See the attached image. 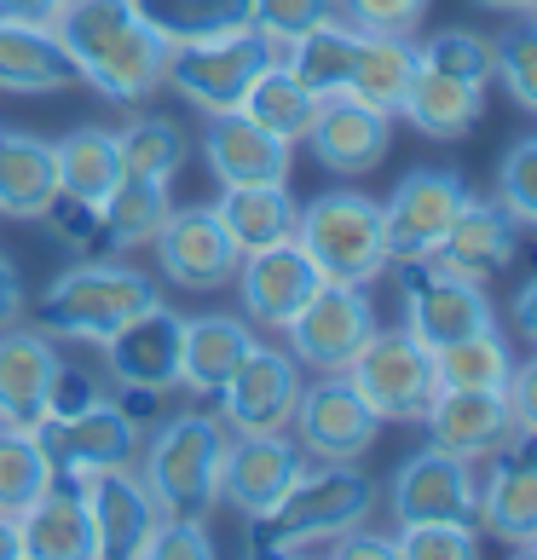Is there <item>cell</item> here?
<instances>
[{
	"label": "cell",
	"instance_id": "obj_1",
	"mask_svg": "<svg viewBox=\"0 0 537 560\" xmlns=\"http://www.w3.org/2000/svg\"><path fill=\"white\" fill-rule=\"evenodd\" d=\"M52 35L65 40L75 81H87L110 105H144L162 88L168 40L151 30L139 0H70Z\"/></svg>",
	"mask_w": 537,
	"mask_h": 560
},
{
	"label": "cell",
	"instance_id": "obj_2",
	"mask_svg": "<svg viewBox=\"0 0 537 560\" xmlns=\"http://www.w3.org/2000/svg\"><path fill=\"white\" fill-rule=\"evenodd\" d=\"M376 503L382 486L359 463H306L301 480L260 521H249V537L260 555H301L313 544H336V537L370 526Z\"/></svg>",
	"mask_w": 537,
	"mask_h": 560
},
{
	"label": "cell",
	"instance_id": "obj_3",
	"mask_svg": "<svg viewBox=\"0 0 537 560\" xmlns=\"http://www.w3.org/2000/svg\"><path fill=\"white\" fill-rule=\"evenodd\" d=\"M225 440H232V428H225L220 417H202V410L168 417L151 433V445L139 440V456H144L139 480H144V491H151L162 521H168V514H179V521H209V514L220 509Z\"/></svg>",
	"mask_w": 537,
	"mask_h": 560
},
{
	"label": "cell",
	"instance_id": "obj_4",
	"mask_svg": "<svg viewBox=\"0 0 537 560\" xmlns=\"http://www.w3.org/2000/svg\"><path fill=\"white\" fill-rule=\"evenodd\" d=\"M151 301H162V289L139 272V266H121V260H75L70 272H58L47 283V295L35 306V329H47L58 341H87L98 347L121 329L133 313H144Z\"/></svg>",
	"mask_w": 537,
	"mask_h": 560
},
{
	"label": "cell",
	"instance_id": "obj_5",
	"mask_svg": "<svg viewBox=\"0 0 537 560\" xmlns=\"http://www.w3.org/2000/svg\"><path fill=\"white\" fill-rule=\"evenodd\" d=\"M295 243L318 266L324 283H359L370 289L387 266V232H382V202L364 191H324L295 214Z\"/></svg>",
	"mask_w": 537,
	"mask_h": 560
},
{
	"label": "cell",
	"instance_id": "obj_6",
	"mask_svg": "<svg viewBox=\"0 0 537 560\" xmlns=\"http://www.w3.org/2000/svg\"><path fill=\"white\" fill-rule=\"evenodd\" d=\"M341 376L359 387V399L376 410V422H422L428 405L440 399L433 347H422L410 329H370Z\"/></svg>",
	"mask_w": 537,
	"mask_h": 560
},
{
	"label": "cell",
	"instance_id": "obj_7",
	"mask_svg": "<svg viewBox=\"0 0 537 560\" xmlns=\"http://www.w3.org/2000/svg\"><path fill=\"white\" fill-rule=\"evenodd\" d=\"M272 58H283V47L249 24V30H232V35H214V40L174 47L162 81H168L185 105H197L202 116H220V110L243 105V93L255 88V75L272 65Z\"/></svg>",
	"mask_w": 537,
	"mask_h": 560
},
{
	"label": "cell",
	"instance_id": "obj_8",
	"mask_svg": "<svg viewBox=\"0 0 537 560\" xmlns=\"http://www.w3.org/2000/svg\"><path fill=\"white\" fill-rule=\"evenodd\" d=\"M399 266V289H405V329L422 347H451L463 336H480V329H498V306H491L480 278L451 272L440 255L422 260H394Z\"/></svg>",
	"mask_w": 537,
	"mask_h": 560
},
{
	"label": "cell",
	"instance_id": "obj_9",
	"mask_svg": "<svg viewBox=\"0 0 537 560\" xmlns=\"http://www.w3.org/2000/svg\"><path fill=\"white\" fill-rule=\"evenodd\" d=\"M387 509L399 526H422V521H451V526H474L480 514V474L463 456H451L440 445H422L417 456H405L387 480Z\"/></svg>",
	"mask_w": 537,
	"mask_h": 560
},
{
	"label": "cell",
	"instance_id": "obj_10",
	"mask_svg": "<svg viewBox=\"0 0 537 560\" xmlns=\"http://www.w3.org/2000/svg\"><path fill=\"white\" fill-rule=\"evenodd\" d=\"M289 428H295V445L306 451V463H359L382 433L376 410L359 399V387L341 370L301 387V405L289 417Z\"/></svg>",
	"mask_w": 537,
	"mask_h": 560
},
{
	"label": "cell",
	"instance_id": "obj_11",
	"mask_svg": "<svg viewBox=\"0 0 537 560\" xmlns=\"http://www.w3.org/2000/svg\"><path fill=\"white\" fill-rule=\"evenodd\" d=\"M156 266L162 278H168L174 289H185V295H214V289H225L237 278V243L225 237V225L214 214V202H174L168 225L156 232Z\"/></svg>",
	"mask_w": 537,
	"mask_h": 560
},
{
	"label": "cell",
	"instance_id": "obj_12",
	"mask_svg": "<svg viewBox=\"0 0 537 560\" xmlns=\"http://www.w3.org/2000/svg\"><path fill=\"white\" fill-rule=\"evenodd\" d=\"M468 197V185L457 168H410L394 197L382 202V232H387V260H422L440 255V243L451 232Z\"/></svg>",
	"mask_w": 537,
	"mask_h": 560
},
{
	"label": "cell",
	"instance_id": "obj_13",
	"mask_svg": "<svg viewBox=\"0 0 537 560\" xmlns=\"http://www.w3.org/2000/svg\"><path fill=\"white\" fill-rule=\"evenodd\" d=\"M370 329H376V306H370L359 283H318L313 301L283 324V336H289L295 364L329 376V370H347V359L364 347Z\"/></svg>",
	"mask_w": 537,
	"mask_h": 560
},
{
	"label": "cell",
	"instance_id": "obj_14",
	"mask_svg": "<svg viewBox=\"0 0 537 560\" xmlns=\"http://www.w3.org/2000/svg\"><path fill=\"white\" fill-rule=\"evenodd\" d=\"M179 313L168 301H151L144 313H133L121 329H110L98 352H105V376L121 393H144V399H162V393H179Z\"/></svg>",
	"mask_w": 537,
	"mask_h": 560
},
{
	"label": "cell",
	"instance_id": "obj_15",
	"mask_svg": "<svg viewBox=\"0 0 537 560\" xmlns=\"http://www.w3.org/2000/svg\"><path fill=\"white\" fill-rule=\"evenodd\" d=\"M301 364L289 347H249V359L232 370L214 399H220V422L232 433H283L289 417L301 405Z\"/></svg>",
	"mask_w": 537,
	"mask_h": 560
},
{
	"label": "cell",
	"instance_id": "obj_16",
	"mask_svg": "<svg viewBox=\"0 0 537 560\" xmlns=\"http://www.w3.org/2000/svg\"><path fill=\"white\" fill-rule=\"evenodd\" d=\"M81 503H87V526H93V549L98 560H139L151 532L162 526V514L151 503V491L133 468H93L75 474Z\"/></svg>",
	"mask_w": 537,
	"mask_h": 560
},
{
	"label": "cell",
	"instance_id": "obj_17",
	"mask_svg": "<svg viewBox=\"0 0 537 560\" xmlns=\"http://www.w3.org/2000/svg\"><path fill=\"white\" fill-rule=\"evenodd\" d=\"M486 463L491 468L480 480V514H474V526L526 555L537 544V433H514Z\"/></svg>",
	"mask_w": 537,
	"mask_h": 560
},
{
	"label": "cell",
	"instance_id": "obj_18",
	"mask_svg": "<svg viewBox=\"0 0 537 560\" xmlns=\"http://www.w3.org/2000/svg\"><path fill=\"white\" fill-rule=\"evenodd\" d=\"M35 433H40V445H47V456H52L58 474L133 468L139 440H144L133 410H121V405H110V399L75 410V417H47Z\"/></svg>",
	"mask_w": 537,
	"mask_h": 560
},
{
	"label": "cell",
	"instance_id": "obj_19",
	"mask_svg": "<svg viewBox=\"0 0 537 560\" xmlns=\"http://www.w3.org/2000/svg\"><path fill=\"white\" fill-rule=\"evenodd\" d=\"M306 451L283 433H232L225 440V468H220V503H232L243 521H260L278 497L301 480Z\"/></svg>",
	"mask_w": 537,
	"mask_h": 560
},
{
	"label": "cell",
	"instance_id": "obj_20",
	"mask_svg": "<svg viewBox=\"0 0 537 560\" xmlns=\"http://www.w3.org/2000/svg\"><path fill=\"white\" fill-rule=\"evenodd\" d=\"M237 301H243V318L260 324V329H278L301 313L306 301H313V289L324 283L318 266L306 260V248L295 237H283L272 248H255V255H243L237 266Z\"/></svg>",
	"mask_w": 537,
	"mask_h": 560
},
{
	"label": "cell",
	"instance_id": "obj_21",
	"mask_svg": "<svg viewBox=\"0 0 537 560\" xmlns=\"http://www.w3.org/2000/svg\"><path fill=\"white\" fill-rule=\"evenodd\" d=\"M65 352L47 329H0V428H40L52 410V382Z\"/></svg>",
	"mask_w": 537,
	"mask_h": 560
},
{
	"label": "cell",
	"instance_id": "obj_22",
	"mask_svg": "<svg viewBox=\"0 0 537 560\" xmlns=\"http://www.w3.org/2000/svg\"><path fill=\"white\" fill-rule=\"evenodd\" d=\"M422 422H428V445L463 456V463H486L491 451L521 433L509 393H486V387H440V399L428 405Z\"/></svg>",
	"mask_w": 537,
	"mask_h": 560
},
{
	"label": "cell",
	"instance_id": "obj_23",
	"mask_svg": "<svg viewBox=\"0 0 537 560\" xmlns=\"http://www.w3.org/2000/svg\"><path fill=\"white\" fill-rule=\"evenodd\" d=\"M202 162H209V174L220 185H278L295 168V144L266 133L243 110H220L202 128Z\"/></svg>",
	"mask_w": 537,
	"mask_h": 560
},
{
	"label": "cell",
	"instance_id": "obj_24",
	"mask_svg": "<svg viewBox=\"0 0 537 560\" xmlns=\"http://www.w3.org/2000/svg\"><path fill=\"white\" fill-rule=\"evenodd\" d=\"M306 144H313L318 168L359 179L370 168H382L387 144H394V116H382L370 105H353V98H324L313 128H306Z\"/></svg>",
	"mask_w": 537,
	"mask_h": 560
},
{
	"label": "cell",
	"instance_id": "obj_25",
	"mask_svg": "<svg viewBox=\"0 0 537 560\" xmlns=\"http://www.w3.org/2000/svg\"><path fill=\"white\" fill-rule=\"evenodd\" d=\"M17 549H24V560H98L75 474H58V480L17 514Z\"/></svg>",
	"mask_w": 537,
	"mask_h": 560
},
{
	"label": "cell",
	"instance_id": "obj_26",
	"mask_svg": "<svg viewBox=\"0 0 537 560\" xmlns=\"http://www.w3.org/2000/svg\"><path fill=\"white\" fill-rule=\"evenodd\" d=\"M255 329L237 313H197L179 324V387L197 393V399H214V393L232 382V370L249 359Z\"/></svg>",
	"mask_w": 537,
	"mask_h": 560
},
{
	"label": "cell",
	"instance_id": "obj_27",
	"mask_svg": "<svg viewBox=\"0 0 537 560\" xmlns=\"http://www.w3.org/2000/svg\"><path fill=\"white\" fill-rule=\"evenodd\" d=\"M514 248H521V225L503 214V202L498 197H463V209H457V220H451V232L440 243V260L451 272L486 283L491 272H503L514 260Z\"/></svg>",
	"mask_w": 537,
	"mask_h": 560
},
{
	"label": "cell",
	"instance_id": "obj_28",
	"mask_svg": "<svg viewBox=\"0 0 537 560\" xmlns=\"http://www.w3.org/2000/svg\"><path fill=\"white\" fill-rule=\"evenodd\" d=\"M58 209L52 144L24 128H0V220H47Z\"/></svg>",
	"mask_w": 537,
	"mask_h": 560
},
{
	"label": "cell",
	"instance_id": "obj_29",
	"mask_svg": "<svg viewBox=\"0 0 537 560\" xmlns=\"http://www.w3.org/2000/svg\"><path fill=\"white\" fill-rule=\"evenodd\" d=\"M399 116L428 139H463V133H474V121L486 116V88L451 75V70H433L417 58V75H410V88H405Z\"/></svg>",
	"mask_w": 537,
	"mask_h": 560
},
{
	"label": "cell",
	"instance_id": "obj_30",
	"mask_svg": "<svg viewBox=\"0 0 537 560\" xmlns=\"http://www.w3.org/2000/svg\"><path fill=\"white\" fill-rule=\"evenodd\" d=\"M174 179L162 174H121L110 185V197L93 209V232L105 237L110 248H151L156 232L174 214Z\"/></svg>",
	"mask_w": 537,
	"mask_h": 560
},
{
	"label": "cell",
	"instance_id": "obj_31",
	"mask_svg": "<svg viewBox=\"0 0 537 560\" xmlns=\"http://www.w3.org/2000/svg\"><path fill=\"white\" fill-rule=\"evenodd\" d=\"M214 214L225 225V237L237 243V255H255V248H272L283 237H295L301 202L289 197V179H278V185H220Z\"/></svg>",
	"mask_w": 537,
	"mask_h": 560
},
{
	"label": "cell",
	"instance_id": "obj_32",
	"mask_svg": "<svg viewBox=\"0 0 537 560\" xmlns=\"http://www.w3.org/2000/svg\"><path fill=\"white\" fill-rule=\"evenodd\" d=\"M70 81H75V65L52 30L0 18V88L7 93H58Z\"/></svg>",
	"mask_w": 537,
	"mask_h": 560
},
{
	"label": "cell",
	"instance_id": "obj_33",
	"mask_svg": "<svg viewBox=\"0 0 537 560\" xmlns=\"http://www.w3.org/2000/svg\"><path fill=\"white\" fill-rule=\"evenodd\" d=\"M52 162H58V202H75V209H98L121 179L116 133L105 128H70L52 144Z\"/></svg>",
	"mask_w": 537,
	"mask_h": 560
},
{
	"label": "cell",
	"instance_id": "obj_34",
	"mask_svg": "<svg viewBox=\"0 0 537 560\" xmlns=\"http://www.w3.org/2000/svg\"><path fill=\"white\" fill-rule=\"evenodd\" d=\"M410 75H417V47H410V35H364L341 98L370 105V110H382V116H399Z\"/></svg>",
	"mask_w": 537,
	"mask_h": 560
},
{
	"label": "cell",
	"instance_id": "obj_35",
	"mask_svg": "<svg viewBox=\"0 0 537 560\" xmlns=\"http://www.w3.org/2000/svg\"><path fill=\"white\" fill-rule=\"evenodd\" d=\"M359 40H364V30H353L347 18H324V24H313L306 35L289 40L283 65L295 70L318 98H341L347 75H353V58H359Z\"/></svg>",
	"mask_w": 537,
	"mask_h": 560
},
{
	"label": "cell",
	"instance_id": "obj_36",
	"mask_svg": "<svg viewBox=\"0 0 537 560\" xmlns=\"http://www.w3.org/2000/svg\"><path fill=\"white\" fill-rule=\"evenodd\" d=\"M318 105L324 98L306 88V81L283 65V58H272L260 75H255V88L243 93V116H255L266 133H278V139H289V144H301L306 139V128H313V116H318Z\"/></svg>",
	"mask_w": 537,
	"mask_h": 560
},
{
	"label": "cell",
	"instance_id": "obj_37",
	"mask_svg": "<svg viewBox=\"0 0 537 560\" xmlns=\"http://www.w3.org/2000/svg\"><path fill=\"white\" fill-rule=\"evenodd\" d=\"M151 30L174 47H191V40H214L232 30H249V0H139Z\"/></svg>",
	"mask_w": 537,
	"mask_h": 560
},
{
	"label": "cell",
	"instance_id": "obj_38",
	"mask_svg": "<svg viewBox=\"0 0 537 560\" xmlns=\"http://www.w3.org/2000/svg\"><path fill=\"white\" fill-rule=\"evenodd\" d=\"M433 370H440V387H486L503 393L514 376V352L503 329H480V336H463L433 352Z\"/></svg>",
	"mask_w": 537,
	"mask_h": 560
},
{
	"label": "cell",
	"instance_id": "obj_39",
	"mask_svg": "<svg viewBox=\"0 0 537 560\" xmlns=\"http://www.w3.org/2000/svg\"><path fill=\"white\" fill-rule=\"evenodd\" d=\"M58 480L47 445L35 428H0V514H24L40 491Z\"/></svg>",
	"mask_w": 537,
	"mask_h": 560
},
{
	"label": "cell",
	"instance_id": "obj_40",
	"mask_svg": "<svg viewBox=\"0 0 537 560\" xmlns=\"http://www.w3.org/2000/svg\"><path fill=\"white\" fill-rule=\"evenodd\" d=\"M116 156H121V174L174 179L185 168V156H191V139H185V128L168 116H133L128 128L116 133Z\"/></svg>",
	"mask_w": 537,
	"mask_h": 560
},
{
	"label": "cell",
	"instance_id": "obj_41",
	"mask_svg": "<svg viewBox=\"0 0 537 560\" xmlns=\"http://www.w3.org/2000/svg\"><path fill=\"white\" fill-rule=\"evenodd\" d=\"M491 75L509 88L514 105L537 116V12H521L491 40Z\"/></svg>",
	"mask_w": 537,
	"mask_h": 560
},
{
	"label": "cell",
	"instance_id": "obj_42",
	"mask_svg": "<svg viewBox=\"0 0 537 560\" xmlns=\"http://www.w3.org/2000/svg\"><path fill=\"white\" fill-rule=\"evenodd\" d=\"M498 202H503V214L521 225V232H537V133L503 151Z\"/></svg>",
	"mask_w": 537,
	"mask_h": 560
},
{
	"label": "cell",
	"instance_id": "obj_43",
	"mask_svg": "<svg viewBox=\"0 0 537 560\" xmlns=\"http://www.w3.org/2000/svg\"><path fill=\"white\" fill-rule=\"evenodd\" d=\"M422 65L433 70H451V75H463V81H491V40L486 35H474V30H440V35H428V47H417Z\"/></svg>",
	"mask_w": 537,
	"mask_h": 560
},
{
	"label": "cell",
	"instance_id": "obj_44",
	"mask_svg": "<svg viewBox=\"0 0 537 560\" xmlns=\"http://www.w3.org/2000/svg\"><path fill=\"white\" fill-rule=\"evenodd\" d=\"M468 555H474V526L422 521L394 532V560H468Z\"/></svg>",
	"mask_w": 537,
	"mask_h": 560
},
{
	"label": "cell",
	"instance_id": "obj_45",
	"mask_svg": "<svg viewBox=\"0 0 537 560\" xmlns=\"http://www.w3.org/2000/svg\"><path fill=\"white\" fill-rule=\"evenodd\" d=\"M324 18H336V0H249V24L260 35H272L278 47H289V40L324 24Z\"/></svg>",
	"mask_w": 537,
	"mask_h": 560
},
{
	"label": "cell",
	"instance_id": "obj_46",
	"mask_svg": "<svg viewBox=\"0 0 537 560\" xmlns=\"http://www.w3.org/2000/svg\"><path fill=\"white\" fill-rule=\"evenodd\" d=\"M336 18L364 35H410L428 18V0H336Z\"/></svg>",
	"mask_w": 537,
	"mask_h": 560
},
{
	"label": "cell",
	"instance_id": "obj_47",
	"mask_svg": "<svg viewBox=\"0 0 537 560\" xmlns=\"http://www.w3.org/2000/svg\"><path fill=\"white\" fill-rule=\"evenodd\" d=\"M144 555L151 560H214V537H209L202 521H179V514H168V521L151 532Z\"/></svg>",
	"mask_w": 537,
	"mask_h": 560
},
{
	"label": "cell",
	"instance_id": "obj_48",
	"mask_svg": "<svg viewBox=\"0 0 537 560\" xmlns=\"http://www.w3.org/2000/svg\"><path fill=\"white\" fill-rule=\"evenodd\" d=\"M105 399V382L93 376V370H81V364H58V382H52V410L47 417H75V410H87Z\"/></svg>",
	"mask_w": 537,
	"mask_h": 560
},
{
	"label": "cell",
	"instance_id": "obj_49",
	"mask_svg": "<svg viewBox=\"0 0 537 560\" xmlns=\"http://www.w3.org/2000/svg\"><path fill=\"white\" fill-rule=\"evenodd\" d=\"M509 405H514V428L521 433H537V359L526 364H514V376H509Z\"/></svg>",
	"mask_w": 537,
	"mask_h": 560
},
{
	"label": "cell",
	"instance_id": "obj_50",
	"mask_svg": "<svg viewBox=\"0 0 537 560\" xmlns=\"http://www.w3.org/2000/svg\"><path fill=\"white\" fill-rule=\"evenodd\" d=\"M70 12V0H0V18L12 24H35V30H58V18Z\"/></svg>",
	"mask_w": 537,
	"mask_h": 560
},
{
	"label": "cell",
	"instance_id": "obj_51",
	"mask_svg": "<svg viewBox=\"0 0 537 560\" xmlns=\"http://www.w3.org/2000/svg\"><path fill=\"white\" fill-rule=\"evenodd\" d=\"M329 555L336 560H394V537H376V532H347V537H336L329 544Z\"/></svg>",
	"mask_w": 537,
	"mask_h": 560
},
{
	"label": "cell",
	"instance_id": "obj_52",
	"mask_svg": "<svg viewBox=\"0 0 537 560\" xmlns=\"http://www.w3.org/2000/svg\"><path fill=\"white\" fill-rule=\"evenodd\" d=\"M24 306H30V295H24V278H17V266H12L7 255H0V329L24 318Z\"/></svg>",
	"mask_w": 537,
	"mask_h": 560
},
{
	"label": "cell",
	"instance_id": "obj_53",
	"mask_svg": "<svg viewBox=\"0 0 537 560\" xmlns=\"http://www.w3.org/2000/svg\"><path fill=\"white\" fill-rule=\"evenodd\" d=\"M509 318H514V329H521V341L537 347V272L521 283V295L509 301Z\"/></svg>",
	"mask_w": 537,
	"mask_h": 560
},
{
	"label": "cell",
	"instance_id": "obj_54",
	"mask_svg": "<svg viewBox=\"0 0 537 560\" xmlns=\"http://www.w3.org/2000/svg\"><path fill=\"white\" fill-rule=\"evenodd\" d=\"M0 560H24V549H17V521H12V514H0Z\"/></svg>",
	"mask_w": 537,
	"mask_h": 560
},
{
	"label": "cell",
	"instance_id": "obj_55",
	"mask_svg": "<svg viewBox=\"0 0 537 560\" xmlns=\"http://www.w3.org/2000/svg\"><path fill=\"white\" fill-rule=\"evenodd\" d=\"M486 12H503V18H521V12H537V0H474Z\"/></svg>",
	"mask_w": 537,
	"mask_h": 560
},
{
	"label": "cell",
	"instance_id": "obj_56",
	"mask_svg": "<svg viewBox=\"0 0 537 560\" xmlns=\"http://www.w3.org/2000/svg\"><path fill=\"white\" fill-rule=\"evenodd\" d=\"M526 555H537V544H532V549H526Z\"/></svg>",
	"mask_w": 537,
	"mask_h": 560
}]
</instances>
